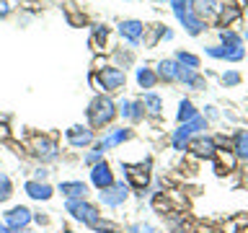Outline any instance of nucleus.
<instances>
[{
    "mask_svg": "<svg viewBox=\"0 0 248 233\" xmlns=\"http://www.w3.org/2000/svg\"><path fill=\"white\" fill-rule=\"evenodd\" d=\"M129 112H132V101L129 99H122L119 106H116V114H122L124 119H129Z\"/></svg>",
    "mask_w": 248,
    "mask_h": 233,
    "instance_id": "7c9ffc66",
    "label": "nucleus"
},
{
    "mask_svg": "<svg viewBox=\"0 0 248 233\" xmlns=\"http://www.w3.org/2000/svg\"><path fill=\"white\" fill-rule=\"evenodd\" d=\"M232 153H235L240 161L248 163V130H238L235 132V140H232Z\"/></svg>",
    "mask_w": 248,
    "mask_h": 233,
    "instance_id": "412c9836",
    "label": "nucleus"
},
{
    "mask_svg": "<svg viewBox=\"0 0 248 233\" xmlns=\"http://www.w3.org/2000/svg\"><path fill=\"white\" fill-rule=\"evenodd\" d=\"M31 217H34V213H31L29 207L16 205V207H11V210H8V213L3 215V225H5L8 231L18 233V231H23V228H29Z\"/></svg>",
    "mask_w": 248,
    "mask_h": 233,
    "instance_id": "0eeeda50",
    "label": "nucleus"
},
{
    "mask_svg": "<svg viewBox=\"0 0 248 233\" xmlns=\"http://www.w3.org/2000/svg\"><path fill=\"white\" fill-rule=\"evenodd\" d=\"M246 39H248V31H246Z\"/></svg>",
    "mask_w": 248,
    "mask_h": 233,
    "instance_id": "58836bf2",
    "label": "nucleus"
},
{
    "mask_svg": "<svg viewBox=\"0 0 248 233\" xmlns=\"http://www.w3.org/2000/svg\"><path fill=\"white\" fill-rule=\"evenodd\" d=\"M129 233H153V228H150V225L137 223V225H129Z\"/></svg>",
    "mask_w": 248,
    "mask_h": 233,
    "instance_id": "72a5a7b5",
    "label": "nucleus"
},
{
    "mask_svg": "<svg viewBox=\"0 0 248 233\" xmlns=\"http://www.w3.org/2000/svg\"><path fill=\"white\" fill-rule=\"evenodd\" d=\"M127 176H129V186L135 189H145L150 184V163H140V166H127Z\"/></svg>",
    "mask_w": 248,
    "mask_h": 233,
    "instance_id": "2eb2a0df",
    "label": "nucleus"
},
{
    "mask_svg": "<svg viewBox=\"0 0 248 233\" xmlns=\"http://www.w3.org/2000/svg\"><path fill=\"white\" fill-rule=\"evenodd\" d=\"M29 150H31L34 158H39L42 163H52V161L60 158V148H57V143H54L52 137H34L31 145H29Z\"/></svg>",
    "mask_w": 248,
    "mask_h": 233,
    "instance_id": "423d86ee",
    "label": "nucleus"
},
{
    "mask_svg": "<svg viewBox=\"0 0 248 233\" xmlns=\"http://www.w3.org/2000/svg\"><path fill=\"white\" fill-rule=\"evenodd\" d=\"M170 3H173V0H170Z\"/></svg>",
    "mask_w": 248,
    "mask_h": 233,
    "instance_id": "a19ab883",
    "label": "nucleus"
},
{
    "mask_svg": "<svg viewBox=\"0 0 248 233\" xmlns=\"http://www.w3.org/2000/svg\"><path fill=\"white\" fill-rule=\"evenodd\" d=\"M18 233H34V231H29V228H23V231H18Z\"/></svg>",
    "mask_w": 248,
    "mask_h": 233,
    "instance_id": "4c0bfd02",
    "label": "nucleus"
},
{
    "mask_svg": "<svg viewBox=\"0 0 248 233\" xmlns=\"http://www.w3.org/2000/svg\"><path fill=\"white\" fill-rule=\"evenodd\" d=\"M23 192L29 194L31 200H36V202H46V200H52V194L54 189L46 182H36V179H31V182L23 184Z\"/></svg>",
    "mask_w": 248,
    "mask_h": 233,
    "instance_id": "4468645a",
    "label": "nucleus"
},
{
    "mask_svg": "<svg viewBox=\"0 0 248 233\" xmlns=\"http://www.w3.org/2000/svg\"><path fill=\"white\" fill-rule=\"evenodd\" d=\"M129 119H132V122H142V119H145V106H142V101H132Z\"/></svg>",
    "mask_w": 248,
    "mask_h": 233,
    "instance_id": "cd10ccee",
    "label": "nucleus"
},
{
    "mask_svg": "<svg viewBox=\"0 0 248 233\" xmlns=\"http://www.w3.org/2000/svg\"><path fill=\"white\" fill-rule=\"evenodd\" d=\"M65 210L75 217L78 223H85V225H93V223L101 220L98 207L93 205V202H88V200H67L65 202Z\"/></svg>",
    "mask_w": 248,
    "mask_h": 233,
    "instance_id": "20e7f679",
    "label": "nucleus"
},
{
    "mask_svg": "<svg viewBox=\"0 0 248 233\" xmlns=\"http://www.w3.org/2000/svg\"><path fill=\"white\" fill-rule=\"evenodd\" d=\"M238 16H240V11H238V8L235 5H222V13H220V21L222 23H232V21H235L238 18Z\"/></svg>",
    "mask_w": 248,
    "mask_h": 233,
    "instance_id": "a878e982",
    "label": "nucleus"
},
{
    "mask_svg": "<svg viewBox=\"0 0 248 233\" xmlns=\"http://www.w3.org/2000/svg\"><path fill=\"white\" fill-rule=\"evenodd\" d=\"M129 189H132L129 184H124V182H114L111 186L101 189V192H98V197H101V202H104L106 207H119V205H124V202L129 200Z\"/></svg>",
    "mask_w": 248,
    "mask_h": 233,
    "instance_id": "6e6552de",
    "label": "nucleus"
},
{
    "mask_svg": "<svg viewBox=\"0 0 248 233\" xmlns=\"http://www.w3.org/2000/svg\"><path fill=\"white\" fill-rule=\"evenodd\" d=\"M140 101H142V106H145V114H150V116H160L163 114V99L158 96V93L147 91Z\"/></svg>",
    "mask_w": 248,
    "mask_h": 233,
    "instance_id": "aec40b11",
    "label": "nucleus"
},
{
    "mask_svg": "<svg viewBox=\"0 0 248 233\" xmlns=\"http://www.w3.org/2000/svg\"><path fill=\"white\" fill-rule=\"evenodd\" d=\"M46 176H49V171H46V168H39L36 171V182H46Z\"/></svg>",
    "mask_w": 248,
    "mask_h": 233,
    "instance_id": "f704fd0d",
    "label": "nucleus"
},
{
    "mask_svg": "<svg viewBox=\"0 0 248 233\" xmlns=\"http://www.w3.org/2000/svg\"><path fill=\"white\" fill-rule=\"evenodd\" d=\"M60 233H75V231H70V228H62Z\"/></svg>",
    "mask_w": 248,
    "mask_h": 233,
    "instance_id": "e433bc0d",
    "label": "nucleus"
},
{
    "mask_svg": "<svg viewBox=\"0 0 248 233\" xmlns=\"http://www.w3.org/2000/svg\"><path fill=\"white\" fill-rule=\"evenodd\" d=\"M0 233H13V231H8L5 225H0Z\"/></svg>",
    "mask_w": 248,
    "mask_h": 233,
    "instance_id": "c9c22d12",
    "label": "nucleus"
},
{
    "mask_svg": "<svg viewBox=\"0 0 248 233\" xmlns=\"http://www.w3.org/2000/svg\"><path fill=\"white\" fill-rule=\"evenodd\" d=\"M246 13H248V5H246Z\"/></svg>",
    "mask_w": 248,
    "mask_h": 233,
    "instance_id": "ea45409f",
    "label": "nucleus"
},
{
    "mask_svg": "<svg viewBox=\"0 0 248 233\" xmlns=\"http://www.w3.org/2000/svg\"><path fill=\"white\" fill-rule=\"evenodd\" d=\"M176 62H178L181 67L199 70V57H197V54H191V52H186V50H178V52H176Z\"/></svg>",
    "mask_w": 248,
    "mask_h": 233,
    "instance_id": "b1692460",
    "label": "nucleus"
},
{
    "mask_svg": "<svg viewBox=\"0 0 248 233\" xmlns=\"http://www.w3.org/2000/svg\"><path fill=\"white\" fill-rule=\"evenodd\" d=\"M91 81L101 93H116V91H122L124 85H127V73H124L122 67H116V65H104L98 73L91 75Z\"/></svg>",
    "mask_w": 248,
    "mask_h": 233,
    "instance_id": "f257e3e1",
    "label": "nucleus"
},
{
    "mask_svg": "<svg viewBox=\"0 0 248 233\" xmlns=\"http://www.w3.org/2000/svg\"><path fill=\"white\" fill-rule=\"evenodd\" d=\"M57 192H62L67 200H85L88 197V184L85 182H60Z\"/></svg>",
    "mask_w": 248,
    "mask_h": 233,
    "instance_id": "a211bd4d",
    "label": "nucleus"
},
{
    "mask_svg": "<svg viewBox=\"0 0 248 233\" xmlns=\"http://www.w3.org/2000/svg\"><path fill=\"white\" fill-rule=\"evenodd\" d=\"M220 42L225 47H230V44H240V36L235 34V31H230V29H222L220 31Z\"/></svg>",
    "mask_w": 248,
    "mask_h": 233,
    "instance_id": "c85d7f7f",
    "label": "nucleus"
},
{
    "mask_svg": "<svg viewBox=\"0 0 248 233\" xmlns=\"http://www.w3.org/2000/svg\"><path fill=\"white\" fill-rule=\"evenodd\" d=\"M132 137V130L129 127H114V130H108V135L104 137V140H98V148L101 150H111V148H116V145H122V143H127V140Z\"/></svg>",
    "mask_w": 248,
    "mask_h": 233,
    "instance_id": "f8f14e48",
    "label": "nucleus"
},
{
    "mask_svg": "<svg viewBox=\"0 0 248 233\" xmlns=\"http://www.w3.org/2000/svg\"><path fill=\"white\" fill-rule=\"evenodd\" d=\"M189 148L199 155V158H215V155H217L215 140H212V137H204V135H199V137L189 140Z\"/></svg>",
    "mask_w": 248,
    "mask_h": 233,
    "instance_id": "dca6fc26",
    "label": "nucleus"
},
{
    "mask_svg": "<svg viewBox=\"0 0 248 233\" xmlns=\"http://www.w3.org/2000/svg\"><path fill=\"white\" fill-rule=\"evenodd\" d=\"M65 137L73 148H88L93 140H96V132L91 127H85V124H73V127L65 132Z\"/></svg>",
    "mask_w": 248,
    "mask_h": 233,
    "instance_id": "9d476101",
    "label": "nucleus"
},
{
    "mask_svg": "<svg viewBox=\"0 0 248 233\" xmlns=\"http://www.w3.org/2000/svg\"><path fill=\"white\" fill-rule=\"evenodd\" d=\"M93 36H96V42H98V44H104V42H106V36H108V29H106V26H101V23H96V26H93Z\"/></svg>",
    "mask_w": 248,
    "mask_h": 233,
    "instance_id": "2f4dec72",
    "label": "nucleus"
},
{
    "mask_svg": "<svg viewBox=\"0 0 248 233\" xmlns=\"http://www.w3.org/2000/svg\"><path fill=\"white\" fill-rule=\"evenodd\" d=\"M194 116H197V109H194V104L189 99H181V104H178V114H176V119L178 122H189V119H194Z\"/></svg>",
    "mask_w": 248,
    "mask_h": 233,
    "instance_id": "393cba45",
    "label": "nucleus"
},
{
    "mask_svg": "<svg viewBox=\"0 0 248 233\" xmlns=\"http://www.w3.org/2000/svg\"><path fill=\"white\" fill-rule=\"evenodd\" d=\"M202 130H207V119L197 114L194 119L184 122L181 127L173 132V148L176 150H186V145H189V140L194 137V132H202Z\"/></svg>",
    "mask_w": 248,
    "mask_h": 233,
    "instance_id": "39448f33",
    "label": "nucleus"
},
{
    "mask_svg": "<svg viewBox=\"0 0 248 233\" xmlns=\"http://www.w3.org/2000/svg\"><path fill=\"white\" fill-rule=\"evenodd\" d=\"M114 182H116L114 171H111V166H108L106 161H98V163H93V166H91V184L96 186L98 192L106 189V186H111Z\"/></svg>",
    "mask_w": 248,
    "mask_h": 233,
    "instance_id": "1a4fd4ad",
    "label": "nucleus"
},
{
    "mask_svg": "<svg viewBox=\"0 0 248 233\" xmlns=\"http://www.w3.org/2000/svg\"><path fill=\"white\" fill-rule=\"evenodd\" d=\"M189 5H191V11L197 13L199 18L215 13V0H189Z\"/></svg>",
    "mask_w": 248,
    "mask_h": 233,
    "instance_id": "5701e85b",
    "label": "nucleus"
},
{
    "mask_svg": "<svg viewBox=\"0 0 248 233\" xmlns=\"http://www.w3.org/2000/svg\"><path fill=\"white\" fill-rule=\"evenodd\" d=\"M222 83H225V85H238V83H240V73H235V70L222 73Z\"/></svg>",
    "mask_w": 248,
    "mask_h": 233,
    "instance_id": "c756f323",
    "label": "nucleus"
},
{
    "mask_svg": "<svg viewBox=\"0 0 248 233\" xmlns=\"http://www.w3.org/2000/svg\"><path fill=\"white\" fill-rule=\"evenodd\" d=\"M137 83L140 88H155V83H158L155 67H137Z\"/></svg>",
    "mask_w": 248,
    "mask_h": 233,
    "instance_id": "4be33fe9",
    "label": "nucleus"
},
{
    "mask_svg": "<svg viewBox=\"0 0 248 233\" xmlns=\"http://www.w3.org/2000/svg\"><path fill=\"white\" fill-rule=\"evenodd\" d=\"M13 11V0H0V18Z\"/></svg>",
    "mask_w": 248,
    "mask_h": 233,
    "instance_id": "473e14b6",
    "label": "nucleus"
},
{
    "mask_svg": "<svg viewBox=\"0 0 248 233\" xmlns=\"http://www.w3.org/2000/svg\"><path fill=\"white\" fill-rule=\"evenodd\" d=\"M170 5H173V13H176L178 23H181V26L186 29V34L197 36V34H202V31H204V21H202L199 16L191 11L189 0H173Z\"/></svg>",
    "mask_w": 248,
    "mask_h": 233,
    "instance_id": "7ed1b4c3",
    "label": "nucleus"
},
{
    "mask_svg": "<svg viewBox=\"0 0 248 233\" xmlns=\"http://www.w3.org/2000/svg\"><path fill=\"white\" fill-rule=\"evenodd\" d=\"M207 54H209V57H217V60H230V62H238V60H243L246 50H243L240 44H230V47L220 44V47H207Z\"/></svg>",
    "mask_w": 248,
    "mask_h": 233,
    "instance_id": "ddd939ff",
    "label": "nucleus"
},
{
    "mask_svg": "<svg viewBox=\"0 0 248 233\" xmlns=\"http://www.w3.org/2000/svg\"><path fill=\"white\" fill-rule=\"evenodd\" d=\"M11 194H13V184H11V179L3 174V176H0V202H5Z\"/></svg>",
    "mask_w": 248,
    "mask_h": 233,
    "instance_id": "bb28decb",
    "label": "nucleus"
},
{
    "mask_svg": "<svg viewBox=\"0 0 248 233\" xmlns=\"http://www.w3.org/2000/svg\"><path fill=\"white\" fill-rule=\"evenodd\" d=\"M178 83L189 85L194 91L204 88V78L199 75V70H189V67H181V65H178Z\"/></svg>",
    "mask_w": 248,
    "mask_h": 233,
    "instance_id": "6ab92c4d",
    "label": "nucleus"
},
{
    "mask_svg": "<svg viewBox=\"0 0 248 233\" xmlns=\"http://www.w3.org/2000/svg\"><path fill=\"white\" fill-rule=\"evenodd\" d=\"M142 34H145V23L137 21V18H127L119 23V36L127 39L129 44H140L142 42Z\"/></svg>",
    "mask_w": 248,
    "mask_h": 233,
    "instance_id": "9b49d317",
    "label": "nucleus"
},
{
    "mask_svg": "<svg viewBox=\"0 0 248 233\" xmlns=\"http://www.w3.org/2000/svg\"><path fill=\"white\" fill-rule=\"evenodd\" d=\"M155 75L163 83H178V62L176 60H160L155 67Z\"/></svg>",
    "mask_w": 248,
    "mask_h": 233,
    "instance_id": "f3484780",
    "label": "nucleus"
},
{
    "mask_svg": "<svg viewBox=\"0 0 248 233\" xmlns=\"http://www.w3.org/2000/svg\"><path fill=\"white\" fill-rule=\"evenodd\" d=\"M116 116V104L108 96H96L88 104V122H91V130H101L106 124H111Z\"/></svg>",
    "mask_w": 248,
    "mask_h": 233,
    "instance_id": "f03ea898",
    "label": "nucleus"
}]
</instances>
